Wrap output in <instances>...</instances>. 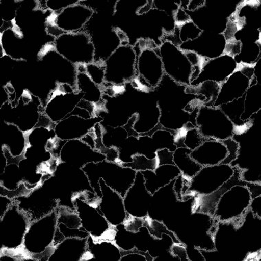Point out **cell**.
I'll use <instances>...</instances> for the list:
<instances>
[{
	"mask_svg": "<svg viewBox=\"0 0 261 261\" xmlns=\"http://www.w3.org/2000/svg\"><path fill=\"white\" fill-rule=\"evenodd\" d=\"M251 200L252 197L246 187L234 186L221 196L213 217L219 222L239 220L248 214Z\"/></svg>",
	"mask_w": 261,
	"mask_h": 261,
	"instance_id": "obj_1",
	"label": "cell"
},
{
	"mask_svg": "<svg viewBox=\"0 0 261 261\" xmlns=\"http://www.w3.org/2000/svg\"><path fill=\"white\" fill-rule=\"evenodd\" d=\"M196 120V127L205 138L221 141L234 134V124L219 108L201 106Z\"/></svg>",
	"mask_w": 261,
	"mask_h": 261,
	"instance_id": "obj_2",
	"label": "cell"
},
{
	"mask_svg": "<svg viewBox=\"0 0 261 261\" xmlns=\"http://www.w3.org/2000/svg\"><path fill=\"white\" fill-rule=\"evenodd\" d=\"M234 174L232 165H221L203 167L199 173L191 179L189 189V197L207 195L214 193Z\"/></svg>",
	"mask_w": 261,
	"mask_h": 261,
	"instance_id": "obj_3",
	"label": "cell"
},
{
	"mask_svg": "<svg viewBox=\"0 0 261 261\" xmlns=\"http://www.w3.org/2000/svg\"><path fill=\"white\" fill-rule=\"evenodd\" d=\"M191 157L202 167L218 165L227 157L226 146L220 140L207 138L192 151Z\"/></svg>",
	"mask_w": 261,
	"mask_h": 261,
	"instance_id": "obj_4",
	"label": "cell"
},
{
	"mask_svg": "<svg viewBox=\"0 0 261 261\" xmlns=\"http://www.w3.org/2000/svg\"><path fill=\"white\" fill-rule=\"evenodd\" d=\"M153 177L144 178L146 190L153 195L158 190L169 185L175 180L181 172L175 165H166L158 166L155 171H151Z\"/></svg>",
	"mask_w": 261,
	"mask_h": 261,
	"instance_id": "obj_5",
	"label": "cell"
},
{
	"mask_svg": "<svg viewBox=\"0 0 261 261\" xmlns=\"http://www.w3.org/2000/svg\"><path fill=\"white\" fill-rule=\"evenodd\" d=\"M191 150L185 147H178L173 152L174 164L181 175L189 179L195 177L203 167L191 157Z\"/></svg>",
	"mask_w": 261,
	"mask_h": 261,
	"instance_id": "obj_6",
	"label": "cell"
},
{
	"mask_svg": "<svg viewBox=\"0 0 261 261\" xmlns=\"http://www.w3.org/2000/svg\"><path fill=\"white\" fill-rule=\"evenodd\" d=\"M221 84L214 81H206L197 86H188L186 92L189 94H199L203 96V103L213 104L216 101L220 92Z\"/></svg>",
	"mask_w": 261,
	"mask_h": 261,
	"instance_id": "obj_7",
	"label": "cell"
},
{
	"mask_svg": "<svg viewBox=\"0 0 261 261\" xmlns=\"http://www.w3.org/2000/svg\"><path fill=\"white\" fill-rule=\"evenodd\" d=\"M132 162H122V167L130 168L136 172L155 171L158 167V160L156 157L153 159H149L142 154L137 153L132 156Z\"/></svg>",
	"mask_w": 261,
	"mask_h": 261,
	"instance_id": "obj_8",
	"label": "cell"
},
{
	"mask_svg": "<svg viewBox=\"0 0 261 261\" xmlns=\"http://www.w3.org/2000/svg\"><path fill=\"white\" fill-rule=\"evenodd\" d=\"M207 138H205L199 132L197 127L191 128L188 130L186 133L185 141V147L191 151H193L199 147L203 142L205 141Z\"/></svg>",
	"mask_w": 261,
	"mask_h": 261,
	"instance_id": "obj_9",
	"label": "cell"
},
{
	"mask_svg": "<svg viewBox=\"0 0 261 261\" xmlns=\"http://www.w3.org/2000/svg\"><path fill=\"white\" fill-rule=\"evenodd\" d=\"M221 142L226 146L227 155V157L221 162V165H231V164L238 158L239 151H240V146H239L238 142L233 139L232 138L221 140Z\"/></svg>",
	"mask_w": 261,
	"mask_h": 261,
	"instance_id": "obj_10",
	"label": "cell"
},
{
	"mask_svg": "<svg viewBox=\"0 0 261 261\" xmlns=\"http://www.w3.org/2000/svg\"><path fill=\"white\" fill-rule=\"evenodd\" d=\"M33 191H34V190L28 189L25 183L22 182L19 184L17 189L10 191L3 186H1V196H5L12 200L17 197H29Z\"/></svg>",
	"mask_w": 261,
	"mask_h": 261,
	"instance_id": "obj_11",
	"label": "cell"
},
{
	"mask_svg": "<svg viewBox=\"0 0 261 261\" xmlns=\"http://www.w3.org/2000/svg\"><path fill=\"white\" fill-rule=\"evenodd\" d=\"M160 40L162 43L169 42L174 46L180 47L182 44V41L180 38V27L175 25L173 31L165 32Z\"/></svg>",
	"mask_w": 261,
	"mask_h": 261,
	"instance_id": "obj_12",
	"label": "cell"
},
{
	"mask_svg": "<svg viewBox=\"0 0 261 261\" xmlns=\"http://www.w3.org/2000/svg\"><path fill=\"white\" fill-rule=\"evenodd\" d=\"M155 153L158 166L175 165L173 162V151L165 148V149H158Z\"/></svg>",
	"mask_w": 261,
	"mask_h": 261,
	"instance_id": "obj_13",
	"label": "cell"
},
{
	"mask_svg": "<svg viewBox=\"0 0 261 261\" xmlns=\"http://www.w3.org/2000/svg\"><path fill=\"white\" fill-rule=\"evenodd\" d=\"M170 253L173 257L179 258L182 261L189 260L187 254V246L185 243H173L171 248H170Z\"/></svg>",
	"mask_w": 261,
	"mask_h": 261,
	"instance_id": "obj_14",
	"label": "cell"
},
{
	"mask_svg": "<svg viewBox=\"0 0 261 261\" xmlns=\"http://www.w3.org/2000/svg\"><path fill=\"white\" fill-rule=\"evenodd\" d=\"M241 48H242V43L240 41H237L235 39L234 40L227 41L223 53L227 56L234 57L241 54Z\"/></svg>",
	"mask_w": 261,
	"mask_h": 261,
	"instance_id": "obj_15",
	"label": "cell"
},
{
	"mask_svg": "<svg viewBox=\"0 0 261 261\" xmlns=\"http://www.w3.org/2000/svg\"><path fill=\"white\" fill-rule=\"evenodd\" d=\"M174 19H175V25H178V27H181L191 21L189 14L181 7H178L177 9L174 12Z\"/></svg>",
	"mask_w": 261,
	"mask_h": 261,
	"instance_id": "obj_16",
	"label": "cell"
},
{
	"mask_svg": "<svg viewBox=\"0 0 261 261\" xmlns=\"http://www.w3.org/2000/svg\"><path fill=\"white\" fill-rule=\"evenodd\" d=\"M249 208L254 218L260 219L261 195L252 199Z\"/></svg>",
	"mask_w": 261,
	"mask_h": 261,
	"instance_id": "obj_17",
	"label": "cell"
},
{
	"mask_svg": "<svg viewBox=\"0 0 261 261\" xmlns=\"http://www.w3.org/2000/svg\"><path fill=\"white\" fill-rule=\"evenodd\" d=\"M246 187L250 192L252 199L261 195L260 183L247 182Z\"/></svg>",
	"mask_w": 261,
	"mask_h": 261,
	"instance_id": "obj_18",
	"label": "cell"
},
{
	"mask_svg": "<svg viewBox=\"0 0 261 261\" xmlns=\"http://www.w3.org/2000/svg\"><path fill=\"white\" fill-rule=\"evenodd\" d=\"M205 3V1H194V0H192V1L189 2L187 9L189 10V11H196V10L199 9V8L204 6Z\"/></svg>",
	"mask_w": 261,
	"mask_h": 261,
	"instance_id": "obj_19",
	"label": "cell"
}]
</instances>
